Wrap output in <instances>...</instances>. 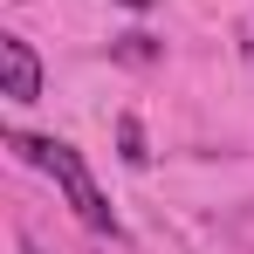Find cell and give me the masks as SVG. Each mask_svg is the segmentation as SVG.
<instances>
[{"instance_id": "3", "label": "cell", "mask_w": 254, "mask_h": 254, "mask_svg": "<svg viewBox=\"0 0 254 254\" xmlns=\"http://www.w3.org/2000/svg\"><path fill=\"white\" fill-rule=\"evenodd\" d=\"M124 158H130V165H144V158H151V151H144V130H137V117H124Z\"/></svg>"}, {"instance_id": "2", "label": "cell", "mask_w": 254, "mask_h": 254, "mask_svg": "<svg viewBox=\"0 0 254 254\" xmlns=\"http://www.w3.org/2000/svg\"><path fill=\"white\" fill-rule=\"evenodd\" d=\"M0 89H7V103H35L42 96V62H35V48L21 35H0Z\"/></svg>"}, {"instance_id": "5", "label": "cell", "mask_w": 254, "mask_h": 254, "mask_svg": "<svg viewBox=\"0 0 254 254\" xmlns=\"http://www.w3.org/2000/svg\"><path fill=\"white\" fill-rule=\"evenodd\" d=\"M124 7H151V0H124Z\"/></svg>"}, {"instance_id": "4", "label": "cell", "mask_w": 254, "mask_h": 254, "mask_svg": "<svg viewBox=\"0 0 254 254\" xmlns=\"http://www.w3.org/2000/svg\"><path fill=\"white\" fill-rule=\"evenodd\" d=\"M124 62H151V35H124Z\"/></svg>"}, {"instance_id": "1", "label": "cell", "mask_w": 254, "mask_h": 254, "mask_svg": "<svg viewBox=\"0 0 254 254\" xmlns=\"http://www.w3.org/2000/svg\"><path fill=\"white\" fill-rule=\"evenodd\" d=\"M7 144H14L28 165H42L48 179L69 192V206H76V220H83V227L117 234V213H110V199L96 192V179H89V165H83V151H76V144H62V137H21V130H14Z\"/></svg>"}, {"instance_id": "6", "label": "cell", "mask_w": 254, "mask_h": 254, "mask_svg": "<svg viewBox=\"0 0 254 254\" xmlns=\"http://www.w3.org/2000/svg\"><path fill=\"white\" fill-rule=\"evenodd\" d=\"M21 254H35V248H21Z\"/></svg>"}]
</instances>
